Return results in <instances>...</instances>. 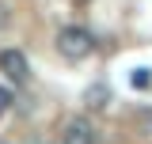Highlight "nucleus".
Returning a JSON list of instances; mask_svg holds the SVG:
<instances>
[{"label": "nucleus", "mask_w": 152, "mask_h": 144, "mask_svg": "<svg viewBox=\"0 0 152 144\" xmlns=\"http://www.w3.org/2000/svg\"><path fill=\"white\" fill-rule=\"evenodd\" d=\"M57 53L65 61H84L95 53V34L88 27H61L57 31Z\"/></svg>", "instance_id": "obj_1"}, {"label": "nucleus", "mask_w": 152, "mask_h": 144, "mask_svg": "<svg viewBox=\"0 0 152 144\" xmlns=\"http://www.w3.org/2000/svg\"><path fill=\"white\" fill-rule=\"evenodd\" d=\"M0 72L8 76V84H27L31 80V65H27V57L19 53V49H4L0 53Z\"/></svg>", "instance_id": "obj_2"}, {"label": "nucleus", "mask_w": 152, "mask_h": 144, "mask_svg": "<svg viewBox=\"0 0 152 144\" xmlns=\"http://www.w3.org/2000/svg\"><path fill=\"white\" fill-rule=\"evenodd\" d=\"M61 144H95V129L91 121H84V118H72L65 133H61Z\"/></svg>", "instance_id": "obj_3"}, {"label": "nucleus", "mask_w": 152, "mask_h": 144, "mask_svg": "<svg viewBox=\"0 0 152 144\" xmlns=\"http://www.w3.org/2000/svg\"><path fill=\"white\" fill-rule=\"evenodd\" d=\"M12 106H15V91L8 87V84H0V118L12 114Z\"/></svg>", "instance_id": "obj_4"}, {"label": "nucleus", "mask_w": 152, "mask_h": 144, "mask_svg": "<svg viewBox=\"0 0 152 144\" xmlns=\"http://www.w3.org/2000/svg\"><path fill=\"white\" fill-rule=\"evenodd\" d=\"M103 99H107V87H103V84L88 87V106H103Z\"/></svg>", "instance_id": "obj_5"}, {"label": "nucleus", "mask_w": 152, "mask_h": 144, "mask_svg": "<svg viewBox=\"0 0 152 144\" xmlns=\"http://www.w3.org/2000/svg\"><path fill=\"white\" fill-rule=\"evenodd\" d=\"M148 84H152V76H148L145 68H137V72H133V87H148Z\"/></svg>", "instance_id": "obj_6"}, {"label": "nucleus", "mask_w": 152, "mask_h": 144, "mask_svg": "<svg viewBox=\"0 0 152 144\" xmlns=\"http://www.w3.org/2000/svg\"><path fill=\"white\" fill-rule=\"evenodd\" d=\"M8 19H12L8 15V4H0V27H8Z\"/></svg>", "instance_id": "obj_7"}, {"label": "nucleus", "mask_w": 152, "mask_h": 144, "mask_svg": "<svg viewBox=\"0 0 152 144\" xmlns=\"http://www.w3.org/2000/svg\"><path fill=\"white\" fill-rule=\"evenodd\" d=\"M145 129H148V133H152V118H145Z\"/></svg>", "instance_id": "obj_8"}]
</instances>
